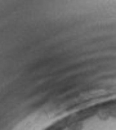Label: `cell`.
I'll return each instance as SVG.
<instances>
[{
	"mask_svg": "<svg viewBox=\"0 0 116 130\" xmlns=\"http://www.w3.org/2000/svg\"><path fill=\"white\" fill-rule=\"evenodd\" d=\"M108 115H110L108 111H107V112H101V113H99V117L103 119V120H106V119H108Z\"/></svg>",
	"mask_w": 116,
	"mask_h": 130,
	"instance_id": "1",
	"label": "cell"
},
{
	"mask_svg": "<svg viewBox=\"0 0 116 130\" xmlns=\"http://www.w3.org/2000/svg\"><path fill=\"white\" fill-rule=\"evenodd\" d=\"M110 115H111L112 117H115V119H116V108H113V109H111V111H110Z\"/></svg>",
	"mask_w": 116,
	"mask_h": 130,
	"instance_id": "2",
	"label": "cell"
}]
</instances>
